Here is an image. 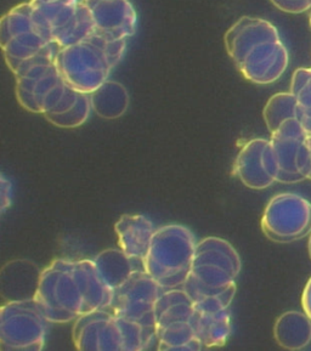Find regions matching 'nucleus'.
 Instances as JSON below:
<instances>
[{"mask_svg": "<svg viewBox=\"0 0 311 351\" xmlns=\"http://www.w3.org/2000/svg\"><path fill=\"white\" fill-rule=\"evenodd\" d=\"M224 43L240 73L254 84H273L288 69L290 53L277 27L262 17H240Z\"/></svg>", "mask_w": 311, "mask_h": 351, "instance_id": "obj_1", "label": "nucleus"}, {"mask_svg": "<svg viewBox=\"0 0 311 351\" xmlns=\"http://www.w3.org/2000/svg\"><path fill=\"white\" fill-rule=\"evenodd\" d=\"M241 267L240 254L230 242L207 237L197 242L190 276L182 288L193 303L219 295L236 283Z\"/></svg>", "mask_w": 311, "mask_h": 351, "instance_id": "obj_2", "label": "nucleus"}, {"mask_svg": "<svg viewBox=\"0 0 311 351\" xmlns=\"http://www.w3.org/2000/svg\"><path fill=\"white\" fill-rule=\"evenodd\" d=\"M58 50V45L50 44L14 72L17 101L25 110L42 114L53 113L70 90L71 86L56 67Z\"/></svg>", "mask_w": 311, "mask_h": 351, "instance_id": "obj_3", "label": "nucleus"}, {"mask_svg": "<svg viewBox=\"0 0 311 351\" xmlns=\"http://www.w3.org/2000/svg\"><path fill=\"white\" fill-rule=\"evenodd\" d=\"M196 245V237L186 226H162L156 230L144 261L145 271L164 289L183 287L191 272Z\"/></svg>", "mask_w": 311, "mask_h": 351, "instance_id": "obj_4", "label": "nucleus"}, {"mask_svg": "<svg viewBox=\"0 0 311 351\" xmlns=\"http://www.w3.org/2000/svg\"><path fill=\"white\" fill-rule=\"evenodd\" d=\"M34 302L50 324H69L83 315L84 302L75 277V261L55 259L42 271Z\"/></svg>", "mask_w": 311, "mask_h": 351, "instance_id": "obj_5", "label": "nucleus"}, {"mask_svg": "<svg viewBox=\"0 0 311 351\" xmlns=\"http://www.w3.org/2000/svg\"><path fill=\"white\" fill-rule=\"evenodd\" d=\"M55 61L64 82L84 94L97 90L108 80L113 69L108 55L92 37L60 48Z\"/></svg>", "mask_w": 311, "mask_h": 351, "instance_id": "obj_6", "label": "nucleus"}, {"mask_svg": "<svg viewBox=\"0 0 311 351\" xmlns=\"http://www.w3.org/2000/svg\"><path fill=\"white\" fill-rule=\"evenodd\" d=\"M48 324L34 300L6 302L0 310L1 348L10 351L42 350Z\"/></svg>", "mask_w": 311, "mask_h": 351, "instance_id": "obj_7", "label": "nucleus"}, {"mask_svg": "<svg viewBox=\"0 0 311 351\" xmlns=\"http://www.w3.org/2000/svg\"><path fill=\"white\" fill-rule=\"evenodd\" d=\"M262 230L269 240L290 243L311 234V203L301 195L284 192L269 201Z\"/></svg>", "mask_w": 311, "mask_h": 351, "instance_id": "obj_8", "label": "nucleus"}, {"mask_svg": "<svg viewBox=\"0 0 311 351\" xmlns=\"http://www.w3.org/2000/svg\"><path fill=\"white\" fill-rule=\"evenodd\" d=\"M164 291L147 272L135 271L121 287L114 289L108 308L117 317L156 330V303Z\"/></svg>", "mask_w": 311, "mask_h": 351, "instance_id": "obj_9", "label": "nucleus"}, {"mask_svg": "<svg viewBox=\"0 0 311 351\" xmlns=\"http://www.w3.org/2000/svg\"><path fill=\"white\" fill-rule=\"evenodd\" d=\"M0 45L6 64L14 73L26 60L50 45L34 29L28 1L14 6L0 21Z\"/></svg>", "mask_w": 311, "mask_h": 351, "instance_id": "obj_10", "label": "nucleus"}, {"mask_svg": "<svg viewBox=\"0 0 311 351\" xmlns=\"http://www.w3.org/2000/svg\"><path fill=\"white\" fill-rule=\"evenodd\" d=\"M236 289L229 288L220 295L202 299L193 303L190 319L196 337L204 348L225 346L231 335L230 305Z\"/></svg>", "mask_w": 311, "mask_h": 351, "instance_id": "obj_11", "label": "nucleus"}, {"mask_svg": "<svg viewBox=\"0 0 311 351\" xmlns=\"http://www.w3.org/2000/svg\"><path fill=\"white\" fill-rule=\"evenodd\" d=\"M72 338L82 351H123V337L110 308L83 314L75 321Z\"/></svg>", "mask_w": 311, "mask_h": 351, "instance_id": "obj_12", "label": "nucleus"}, {"mask_svg": "<svg viewBox=\"0 0 311 351\" xmlns=\"http://www.w3.org/2000/svg\"><path fill=\"white\" fill-rule=\"evenodd\" d=\"M235 174L253 190H264L277 181L279 168L270 138H257L240 149L235 160Z\"/></svg>", "mask_w": 311, "mask_h": 351, "instance_id": "obj_13", "label": "nucleus"}, {"mask_svg": "<svg viewBox=\"0 0 311 351\" xmlns=\"http://www.w3.org/2000/svg\"><path fill=\"white\" fill-rule=\"evenodd\" d=\"M92 12L95 33L112 39H128L138 29V12L130 0H84Z\"/></svg>", "mask_w": 311, "mask_h": 351, "instance_id": "obj_14", "label": "nucleus"}, {"mask_svg": "<svg viewBox=\"0 0 311 351\" xmlns=\"http://www.w3.org/2000/svg\"><path fill=\"white\" fill-rule=\"evenodd\" d=\"M306 136V130L297 118L284 121L274 133H271L270 143L279 168L277 182L297 184L306 180L297 168V154Z\"/></svg>", "mask_w": 311, "mask_h": 351, "instance_id": "obj_15", "label": "nucleus"}, {"mask_svg": "<svg viewBox=\"0 0 311 351\" xmlns=\"http://www.w3.org/2000/svg\"><path fill=\"white\" fill-rule=\"evenodd\" d=\"M81 3L82 0H29V16L34 29L48 43H56L75 19Z\"/></svg>", "mask_w": 311, "mask_h": 351, "instance_id": "obj_16", "label": "nucleus"}, {"mask_svg": "<svg viewBox=\"0 0 311 351\" xmlns=\"http://www.w3.org/2000/svg\"><path fill=\"white\" fill-rule=\"evenodd\" d=\"M42 271L37 264L27 259L6 263L0 274V291L6 302L34 300Z\"/></svg>", "mask_w": 311, "mask_h": 351, "instance_id": "obj_17", "label": "nucleus"}, {"mask_svg": "<svg viewBox=\"0 0 311 351\" xmlns=\"http://www.w3.org/2000/svg\"><path fill=\"white\" fill-rule=\"evenodd\" d=\"M155 223L142 214H125L114 225L119 245L130 258L145 261L156 232Z\"/></svg>", "mask_w": 311, "mask_h": 351, "instance_id": "obj_18", "label": "nucleus"}, {"mask_svg": "<svg viewBox=\"0 0 311 351\" xmlns=\"http://www.w3.org/2000/svg\"><path fill=\"white\" fill-rule=\"evenodd\" d=\"M75 277L84 302L83 314L110 308L114 291L103 282L95 261H75Z\"/></svg>", "mask_w": 311, "mask_h": 351, "instance_id": "obj_19", "label": "nucleus"}, {"mask_svg": "<svg viewBox=\"0 0 311 351\" xmlns=\"http://www.w3.org/2000/svg\"><path fill=\"white\" fill-rule=\"evenodd\" d=\"M94 261L103 282L112 291L121 287L135 271H145L144 261L130 258L121 248L102 250Z\"/></svg>", "mask_w": 311, "mask_h": 351, "instance_id": "obj_20", "label": "nucleus"}, {"mask_svg": "<svg viewBox=\"0 0 311 351\" xmlns=\"http://www.w3.org/2000/svg\"><path fill=\"white\" fill-rule=\"evenodd\" d=\"M275 341L287 350H301L311 341V319L301 311H287L276 319Z\"/></svg>", "mask_w": 311, "mask_h": 351, "instance_id": "obj_21", "label": "nucleus"}, {"mask_svg": "<svg viewBox=\"0 0 311 351\" xmlns=\"http://www.w3.org/2000/svg\"><path fill=\"white\" fill-rule=\"evenodd\" d=\"M192 314V299L183 288L166 289L156 303V332L172 324L190 321Z\"/></svg>", "mask_w": 311, "mask_h": 351, "instance_id": "obj_22", "label": "nucleus"}, {"mask_svg": "<svg viewBox=\"0 0 311 351\" xmlns=\"http://www.w3.org/2000/svg\"><path fill=\"white\" fill-rule=\"evenodd\" d=\"M90 95L92 111L102 119H117L128 111L130 104L127 88L116 80H106Z\"/></svg>", "mask_w": 311, "mask_h": 351, "instance_id": "obj_23", "label": "nucleus"}, {"mask_svg": "<svg viewBox=\"0 0 311 351\" xmlns=\"http://www.w3.org/2000/svg\"><path fill=\"white\" fill-rule=\"evenodd\" d=\"M204 346L190 321L177 322L157 330V349L161 351H199Z\"/></svg>", "mask_w": 311, "mask_h": 351, "instance_id": "obj_24", "label": "nucleus"}, {"mask_svg": "<svg viewBox=\"0 0 311 351\" xmlns=\"http://www.w3.org/2000/svg\"><path fill=\"white\" fill-rule=\"evenodd\" d=\"M290 93L295 97L297 119L306 133L311 135V67L295 69L290 80Z\"/></svg>", "mask_w": 311, "mask_h": 351, "instance_id": "obj_25", "label": "nucleus"}, {"mask_svg": "<svg viewBox=\"0 0 311 351\" xmlns=\"http://www.w3.org/2000/svg\"><path fill=\"white\" fill-rule=\"evenodd\" d=\"M263 117L270 133H274L284 121L297 118V105L293 94L290 91L271 96L264 107Z\"/></svg>", "mask_w": 311, "mask_h": 351, "instance_id": "obj_26", "label": "nucleus"}, {"mask_svg": "<svg viewBox=\"0 0 311 351\" xmlns=\"http://www.w3.org/2000/svg\"><path fill=\"white\" fill-rule=\"evenodd\" d=\"M92 111L90 95L81 93L78 100L70 110L62 113H48L44 114V117L59 128L73 129L83 125L88 121Z\"/></svg>", "mask_w": 311, "mask_h": 351, "instance_id": "obj_27", "label": "nucleus"}, {"mask_svg": "<svg viewBox=\"0 0 311 351\" xmlns=\"http://www.w3.org/2000/svg\"><path fill=\"white\" fill-rule=\"evenodd\" d=\"M92 38L103 49L114 69L122 61L124 53L127 51V39H112L100 36L97 33H94Z\"/></svg>", "mask_w": 311, "mask_h": 351, "instance_id": "obj_28", "label": "nucleus"}, {"mask_svg": "<svg viewBox=\"0 0 311 351\" xmlns=\"http://www.w3.org/2000/svg\"><path fill=\"white\" fill-rule=\"evenodd\" d=\"M297 168L304 179L311 180V135L306 134L303 140L298 154H297Z\"/></svg>", "mask_w": 311, "mask_h": 351, "instance_id": "obj_29", "label": "nucleus"}, {"mask_svg": "<svg viewBox=\"0 0 311 351\" xmlns=\"http://www.w3.org/2000/svg\"><path fill=\"white\" fill-rule=\"evenodd\" d=\"M271 4L287 14H303L310 10L311 0H270Z\"/></svg>", "mask_w": 311, "mask_h": 351, "instance_id": "obj_30", "label": "nucleus"}, {"mask_svg": "<svg viewBox=\"0 0 311 351\" xmlns=\"http://www.w3.org/2000/svg\"><path fill=\"white\" fill-rule=\"evenodd\" d=\"M0 202H1V213L4 214L6 209L11 206V198H12V184L5 176H1L0 181Z\"/></svg>", "mask_w": 311, "mask_h": 351, "instance_id": "obj_31", "label": "nucleus"}, {"mask_svg": "<svg viewBox=\"0 0 311 351\" xmlns=\"http://www.w3.org/2000/svg\"><path fill=\"white\" fill-rule=\"evenodd\" d=\"M301 305L304 308V313L311 319V277L309 278V281L306 282V288L303 291Z\"/></svg>", "mask_w": 311, "mask_h": 351, "instance_id": "obj_32", "label": "nucleus"}, {"mask_svg": "<svg viewBox=\"0 0 311 351\" xmlns=\"http://www.w3.org/2000/svg\"><path fill=\"white\" fill-rule=\"evenodd\" d=\"M308 250H309V256L311 259V234H309V241H308Z\"/></svg>", "mask_w": 311, "mask_h": 351, "instance_id": "obj_33", "label": "nucleus"}, {"mask_svg": "<svg viewBox=\"0 0 311 351\" xmlns=\"http://www.w3.org/2000/svg\"><path fill=\"white\" fill-rule=\"evenodd\" d=\"M309 25H310V28H311V8H310V10H309Z\"/></svg>", "mask_w": 311, "mask_h": 351, "instance_id": "obj_34", "label": "nucleus"}]
</instances>
